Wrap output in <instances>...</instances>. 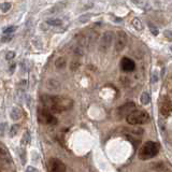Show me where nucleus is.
Here are the masks:
<instances>
[{"instance_id": "1", "label": "nucleus", "mask_w": 172, "mask_h": 172, "mask_svg": "<svg viewBox=\"0 0 172 172\" xmlns=\"http://www.w3.org/2000/svg\"><path fill=\"white\" fill-rule=\"evenodd\" d=\"M41 102L45 109L51 112H56V113L68 111L73 106V100L68 97H63V96L43 95L41 97Z\"/></svg>"}, {"instance_id": "2", "label": "nucleus", "mask_w": 172, "mask_h": 172, "mask_svg": "<svg viewBox=\"0 0 172 172\" xmlns=\"http://www.w3.org/2000/svg\"><path fill=\"white\" fill-rule=\"evenodd\" d=\"M159 152V145L153 141H147L142 145L139 151V158L142 160H147L155 157Z\"/></svg>"}, {"instance_id": "3", "label": "nucleus", "mask_w": 172, "mask_h": 172, "mask_svg": "<svg viewBox=\"0 0 172 172\" xmlns=\"http://www.w3.org/2000/svg\"><path fill=\"white\" fill-rule=\"evenodd\" d=\"M127 123L130 125H142L149 120V115L143 110H137L126 117Z\"/></svg>"}, {"instance_id": "4", "label": "nucleus", "mask_w": 172, "mask_h": 172, "mask_svg": "<svg viewBox=\"0 0 172 172\" xmlns=\"http://www.w3.org/2000/svg\"><path fill=\"white\" fill-rule=\"evenodd\" d=\"M37 115H38V120L41 124L44 125H56L57 124V118L52 114V112L45 109L44 106L39 108L37 111Z\"/></svg>"}, {"instance_id": "5", "label": "nucleus", "mask_w": 172, "mask_h": 172, "mask_svg": "<svg viewBox=\"0 0 172 172\" xmlns=\"http://www.w3.org/2000/svg\"><path fill=\"white\" fill-rule=\"evenodd\" d=\"M127 44V36L124 31L118 30L116 32V38H115V51L116 52H122L125 48Z\"/></svg>"}, {"instance_id": "6", "label": "nucleus", "mask_w": 172, "mask_h": 172, "mask_svg": "<svg viewBox=\"0 0 172 172\" xmlns=\"http://www.w3.org/2000/svg\"><path fill=\"white\" fill-rule=\"evenodd\" d=\"M50 172H66V166L61 160L57 158H51L48 161Z\"/></svg>"}, {"instance_id": "7", "label": "nucleus", "mask_w": 172, "mask_h": 172, "mask_svg": "<svg viewBox=\"0 0 172 172\" xmlns=\"http://www.w3.org/2000/svg\"><path fill=\"white\" fill-rule=\"evenodd\" d=\"M113 41V34L111 31H108L102 36L101 40H100V45L99 50L102 52H106L111 46V43Z\"/></svg>"}, {"instance_id": "8", "label": "nucleus", "mask_w": 172, "mask_h": 172, "mask_svg": "<svg viewBox=\"0 0 172 172\" xmlns=\"http://www.w3.org/2000/svg\"><path fill=\"white\" fill-rule=\"evenodd\" d=\"M159 108H160V113L163 114L165 117H168V116L172 113V102H171V100L167 97H163L160 103H159Z\"/></svg>"}, {"instance_id": "9", "label": "nucleus", "mask_w": 172, "mask_h": 172, "mask_svg": "<svg viewBox=\"0 0 172 172\" xmlns=\"http://www.w3.org/2000/svg\"><path fill=\"white\" fill-rule=\"evenodd\" d=\"M120 68L123 71H126V72H131L136 68V63L132 59L128 58V57H124L120 61Z\"/></svg>"}, {"instance_id": "10", "label": "nucleus", "mask_w": 172, "mask_h": 172, "mask_svg": "<svg viewBox=\"0 0 172 172\" xmlns=\"http://www.w3.org/2000/svg\"><path fill=\"white\" fill-rule=\"evenodd\" d=\"M134 104L132 103V102H128V103H126V104H124L123 106H120V110H125L124 112H120V113H118L120 114V117H124V116H128L129 114L130 113H132V112L134 111Z\"/></svg>"}, {"instance_id": "11", "label": "nucleus", "mask_w": 172, "mask_h": 172, "mask_svg": "<svg viewBox=\"0 0 172 172\" xmlns=\"http://www.w3.org/2000/svg\"><path fill=\"white\" fill-rule=\"evenodd\" d=\"M22 115H23V113H22V110H20V108H17V106L12 108L11 112H10V116H11L12 120H20V118L22 117Z\"/></svg>"}, {"instance_id": "12", "label": "nucleus", "mask_w": 172, "mask_h": 172, "mask_svg": "<svg viewBox=\"0 0 172 172\" xmlns=\"http://www.w3.org/2000/svg\"><path fill=\"white\" fill-rule=\"evenodd\" d=\"M0 156H1V158H2L3 160L7 161L8 163H12V158L10 157L9 152H8V149H5V146H0Z\"/></svg>"}, {"instance_id": "13", "label": "nucleus", "mask_w": 172, "mask_h": 172, "mask_svg": "<svg viewBox=\"0 0 172 172\" xmlns=\"http://www.w3.org/2000/svg\"><path fill=\"white\" fill-rule=\"evenodd\" d=\"M48 24L51 26H60L63 25V22L58 18H50V20H48Z\"/></svg>"}, {"instance_id": "14", "label": "nucleus", "mask_w": 172, "mask_h": 172, "mask_svg": "<svg viewBox=\"0 0 172 172\" xmlns=\"http://www.w3.org/2000/svg\"><path fill=\"white\" fill-rule=\"evenodd\" d=\"M11 9V3L10 2H7V1H3V2L0 3V10L2 12H8L9 10Z\"/></svg>"}, {"instance_id": "15", "label": "nucleus", "mask_w": 172, "mask_h": 172, "mask_svg": "<svg viewBox=\"0 0 172 172\" xmlns=\"http://www.w3.org/2000/svg\"><path fill=\"white\" fill-rule=\"evenodd\" d=\"M55 65H56L57 68H63V67L66 66V59L63 58V57H59L56 61H55Z\"/></svg>"}, {"instance_id": "16", "label": "nucleus", "mask_w": 172, "mask_h": 172, "mask_svg": "<svg viewBox=\"0 0 172 172\" xmlns=\"http://www.w3.org/2000/svg\"><path fill=\"white\" fill-rule=\"evenodd\" d=\"M141 103L142 104H149V95L147 93H143L142 95H141Z\"/></svg>"}, {"instance_id": "17", "label": "nucleus", "mask_w": 172, "mask_h": 172, "mask_svg": "<svg viewBox=\"0 0 172 172\" xmlns=\"http://www.w3.org/2000/svg\"><path fill=\"white\" fill-rule=\"evenodd\" d=\"M132 26H134L136 29L138 30H141L143 28L142 26V23L140 22V20H138V18H134V20H132Z\"/></svg>"}, {"instance_id": "18", "label": "nucleus", "mask_w": 172, "mask_h": 172, "mask_svg": "<svg viewBox=\"0 0 172 172\" xmlns=\"http://www.w3.org/2000/svg\"><path fill=\"white\" fill-rule=\"evenodd\" d=\"M29 142H30V134L26 131L23 136V139H22V144L26 145V144H28Z\"/></svg>"}, {"instance_id": "19", "label": "nucleus", "mask_w": 172, "mask_h": 172, "mask_svg": "<svg viewBox=\"0 0 172 172\" xmlns=\"http://www.w3.org/2000/svg\"><path fill=\"white\" fill-rule=\"evenodd\" d=\"M15 30H16L15 26H10V27L5 28V29L3 30V34H12Z\"/></svg>"}, {"instance_id": "20", "label": "nucleus", "mask_w": 172, "mask_h": 172, "mask_svg": "<svg viewBox=\"0 0 172 172\" xmlns=\"http://www.w3.org/2000/svg\"><path fill=\"white\" fill-rule=\"evenodd\" d=\"M12 38H13V34H3L1 41L2 42H9V41H11Z\"/></svg>"}, {"instance_id": "21", "label": "nucleus", "mask_w": 172, "mask_h": 172, "mask_svg": "<svg viewBox=\"0 0 172 172\" xmlns=\"http://www.w3.org/2000/svg\"><path fill=\"white\" fill-rule=\"evenodd\" d=\"M17 128H18V126L14 125V126L11 128V130H10V136H11V137H14V136H15L16 132H17Z\"/></svg>"}, {"instance_id": "22", "label": "nucleus", "mask_w": 172, "mask_h": 172, "mask_svg": "<svg viewBox=\"0 0 172 172\" xmlns=\"http://www.w3.org/2000/svg\"><path fill=\"white\" fill-rule=\"evenodd\" d=\"M14 56H15V53H14V52H9L7 55H5V59H7V60H11V59L14 58Z\"/></svg>"}, {"instance_id": "23", "label": "nucleus", "mask_w": 172, "mask_h": 172, "mask_svg": "<svg viewBox=\"0 0 172 172\" xmlns=\"http://www.w3.org/2000/svg\"><path fill=\"white\" fill-rule=\"evenodd\" d=\"M26 172H39V170L34 167H28L27 170H26Z\"/></svg>"}, {"instance_id": "24", "label": "nucleus", "mask_w": 172, "mask_h": 172, "mask_svg": "<svg viewBox=\"0 0 172 172\" xmlns=\"http://www.w3.org/2000/svg\"><path fill=\"white\" fill-rule=\"evenodd\" d=\"M151 31H153V34H154L155 36H157V34H158V30H157L156 28L153 27V26H151Z\"/></svg>"}, {"instance_id": "25", "label": "nucleus", "mask_w": 172, "mask_h": 172, "mask_svg": "<svg viewBox=\"0 0 172 172\" xmlns=\"http://www.w3.org/2000/svg\"><path fill=\"white\" fill-rule=\"evenodd\" d=\"M170 50H171V51H172V45H171V46H170Z\"/></svg>"}]
</instances>
